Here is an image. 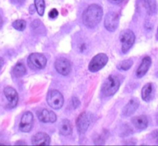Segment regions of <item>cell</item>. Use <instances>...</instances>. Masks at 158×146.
Instances as JSON below:
<instances>
[{
    "instance_id": "4fadbf2b",
    "label": "cell",
    "mask_w": 158,
    "mask_h": 146,
    "mask_svg": "<svg viewBox=\"0 0 158 146\" xmlns=\"http://www.w3.org/2000/svg\"><path fill=\"white\" fill-rule=\"evenodd\" d=\"M51 143V138L44 132H38L32 137V144L34 145H48Z\"/></svg>"
},
{
    "instance_id": "d4e9b609",
    "label": "cell",
    "mask_w": 158,
    "mask_h": 146,
    "mask_svg": "<svg viewBox=\"0 0 158 146\" xmlns=\"http://www.w3.org/2000/svg\"><path fill=\"white\" fill-rule=\"evenodd\" d=\"M57 16H58V11L56 9H53L49 13V16L51 19H55Z\"/></svg>"
},
{
    "instance_id": "f1b7e54d",
    "label": "cell",
    "mask_w": 158,
    "mask_h": 146,
    "mask_svg": "<svg viewBox=\"0 0 158 146\" xmlns=\"http://www.w3.org/2000/svg\"><path fill=\"white\" fill-rule=\"evenodd\" d=\"M124 0H109V2H111L112 4H114V5H119V4L122 3Z\"/></svg>"
},
{
    "instance_id": "44dd1931",
    "label": "cell",
    "mask_w": 158,
    "mask_h": 146,
    "mask_svg": "<svg viewBox=\"0 0 158 146\" xmlns=\"http://www.w3.org/2000/svg\"><path fill=\"white\" fill-rule=\"evenodd\" d=\"M133 64V61L131 59H128V60H125L123 61H121L120 63H118V64L117 65V69L119 70V71H127L129 69H130L132 66Z\"/></svg>"
},
{
    "instance_id": "1f68e13d",
    "label": "cell",
    "mask_w": 158,
    "mask_h": 146,
    "mask_svg": "<svg viewBox=\"0 0 158 146\" xmlns=\"http://www.w3.org/2000/svg\"><path fill=\"white\" fill-rule=\"evenodd\" d=\"M2 23H3V21H2V16H1V15H0V29L2 28Z\"/></svg>"
},
{
    "instance_id": "4dcf8cb0",
    "label": "cell",
    "mask_w": 158,
    "mask_h": 146,
    "mask_svg": "<svg viewBox=\"0 0 158 146\" xmlns=\"http://www.w3.org/2000/svg\"><path fill=\"white\" fill-rule=\"evenodd\" d=\"M30 11L31 14H33L35 11H36V8H35V6L34 5H32L30 6Z\"/></svg>"
},
{
    "instance_id": "2e32d148",
    "label": "cell",
    "mask_w": 158,
    "mask_h": 146,
    "mask_svg": "<svg viewBox=\"0 0 158 146\" xmlns=\"http://www.w3.org/2000/svg\"><path fill=\"white\" fill-rule=\"evenodd\" d=\"M132 123L135 128L139 130H143L147 128L148 125V120L147 118L144 115H140V116H136L132 119Z\"/></svg>"
},
{
    "instance_id": "7c38bea8",
    "label": "cell",
    "mask_w": 158,
    "mask_h": 146,
    "mask_svg": "<svg viewBox=\"0 0 158 146\" xmlns=\"http://www.w3.org/2000/svg\"><path fill=\"white\" fill-rule=\"evenodd\" d=\"M37 116L40 121L44 123H54L57 121V115L48 109H43L38 112Z\"/></svg>"
},
{
    "instance_id": "d6a6232c",
    "label": "cell",
    "mask_w": 158,
    "mask_h": 146,
    "mask_svg": "<svg viewBox=\"0 0 158 146\" xmlns=\"http://www.w3.org/2000/svg\"><path fill=\"white\" fill-rule=\"evenodd\" d=\"M157 32H158V30H157Z\"/></svg>"
},
{
    "instance_id": "52a82bcc",
    "label": "cell",
    "mask_w": 158,
    "mask_h": 146,
    "mask_svg": "<svg viewBox=\"0 0 158 146\" xmlns=\"http://www.w3.org/2000/svg\"><path fill=\"white\" fill-rule=\"evenodd\" d=\"M91 122H92V115L89 112H82L77 117L76 121V126L78 133H85L90 126Z\"/></svg>"
},
{
    "instance_id": "e0dca14e",
    "label": "cell",
    "mask_w": 158,
    "mask_h": 146,
    "mask_svg": "<svg viewBox=\"0 0 158 146\" xmlns=\"http://www.w3.org/2000/svg\"><path fill=\"white\" fill-rule=\"evenodd\" d=\"M153 87L151 83H148L144 85L142 89V92H141L143 100L147 101V102L150 101L153 97Z\"/></svg>"
},
{
    "instance_id": "d6986e66",
    "label": "cell",
    "mask_w": 158,
    "mask_h": 146,
    "mask_svg": "<svg viewBox=\"0 0 158 146\" xmlns=\"http://www.w3.org/2000/svg\"><path fill=\"white\" fill-rule=\"evenodd\" d=\"M147 13L149 15H153L156 11V0H142Z\"/></svg>"
},
{
    "instance_id": "5bb4252c",
    "label": "cell",
    "mask_w": 158,
    "mask_h": 146,
    "mask_svg": "<svg viewBox=\"0 0 158 146\" xmlns=\"http://www.w3.org/2000/svg\"><path fill=\"white\" fill-rule=\"evenodd\" d=\"M139 101L137 98H133V99H131L127 103V105L124 107V108L123 109V115L124 117L131 116L137 110V108L139 107Z\"/></svg>"
},
{
    "instance_id": "ac0fdd59",
    "label": "cell",
    "mask_w": 158,
    "mask_h": 146,
    "mask_svg": "<svg viewBox=\"0 0 158 146\" xmlns=\"http://www.w3.org/2000/svg\"><path fill=\"white\" fill-rule=\"evenodd\" d=\"M59 130H60V133L62 135L67 136V135H71V132H72V127H71V124L70 123V121L67 119L63 120L60 124V128H59Z\"/></svg>"
},
{
    "instance_id": "9a60e30c",
    "label": "cell",
    "mask_w": 158,
    "mask_h": 146,
    "mask_svg": "<svg viewBox=\"0 0 158 146\" xmlns=\"http://www.w3.org/2000/svg\"><path fill=\"white\" fill-rule=\"evenodd\" d=\"M151 58L150 57H145L143 59L142 62H141L140 65L138 67L137 71H136V77L138 78H141L143 77L148 71L149 68H150V65H151Z\"/></svg>"
},
{
    "instance_id": "4316f807",
    "label": "cell",
    "mask_w": 158,
    "mask_h": 146,
    "mask_svg": "<svg viewBox=\"0 0 158 146\" xmlns=\"http://www.w3.org/2000/svg\"><path fill=\"white\" fill-rule=\"evenodd\" d=\"M78 105H80V101H78L77 97H73L72 98V106L74 107V108H77L78 107Z\"/></svg>"
},
{
    "instance_id": "30bf717a",
    "label": "cell",
    "mask_w": 158,
    "mask_h": 146,
    "mask_svg": "<svg viewBox=\"0 0 158 146\" xmlns=\"http://www.w3.org/2000/svg\"><path fill=\"white\" fill-rule=\"evenodd\" d=\"M54 67L57 72L60 75L67 76L71 73V64L69 60L66 58L61 57L57 59L54 63Z\"/></svg>"
},
{
    "instance_id": "cb8c5ba5",
    "label": "cell",
    "mask_w": 158,
    "mask_h": 146,
    "mask_svg": "<svg viewBox=\"0 0 158 146\" xmlns=\"http://www.w3.org/2000/svg\"><path fill=\"white\" fill-rule=\"evenodd\" d=\"M32 30L35 33H42V30L44 29L43 24L40 22V20H34L31 25Z\"/></svg>"
},
{
    "instance_id": "83f0119b",
    "label": "cell",
    "mask_w": 158,
    "mask_h": 146,
    "mask_svg": "<svg viewBox=\"0 0 158 146\" xmlns=\"http://www.w3.org/2000/svg\"><path fill=\"white\" fill-rule=\"evenodd\" d=\"M10 2L16 6H22L25 2V0H10Z\"/></svg>"
},
{
    "instance_id": "484cf974",
    "label": "cell",
    "mask_w": 158,
    "mask_h": 146,
    "mask_svg": "<svg viewBox=\"0 0 158 146\" xmlns=\"http://www.w3.org/2000/svg\"><path fill=\"white\" fill-rule=\"evenodd\" d=\"M151 136L152 138H153V139L154 140L155 142H156V144H158V130L153 131L151 134Z\"/></svg>"
},
{
    "instance_id": "603a6c76",
    "label": "cell",
    "mask_w": 158,
    "mask_h": 146,
    "mask_svg": "<svg viewBox=\"0 0 158 146\" xmlns=\"http://www.w3.org/2000/svg\"><path fill=\"white\" fill-rule=\"evenodd\" d=\"M13 27L18 31H23L27 27V22L23 19H17L13 22Z\"/></svg>"
},
{
    "instance_id": "ffe728a7",
    "label": "cell",
    "mask_w": 158,
    "mask_h": 146,
    "mask_svg": "<svg viewBox=\"0 0 158 146\" xmlns=\"http://www.w3.org/2000/svg\"><path fill=\"white\" fill-rule=\"evenodd\" d=\"M26 72H27V70H26L25 66L21 63H16L13 70V75L16 77H22L23 76L25 75Z\"/></svg>"
},
{
    "instance_id": "7a4b0ae2",
    "label": "cell",
    "mask_w": 158,
    "mask_h": 146,
    "mask_svg": "<svg viewBox=\"0 0 158 146\" xmlns=\"http://www.w3.org/2000/svg\"><path fill=\"white\" fill-rule=\"evenodd\" d=\"M120 87V81L116 76L110 75L104 82L102 87V92L106 97L114 95Z\"/></svg>"
},
{
    "instance_id": "8fae6325",
    "label": "cell",
    "mask_w": 158,
    "mask_h": 146,
    "mask_svg": "<svg viewBox=\"0 0 158 146\" xmlns=\"http://www.w3.org/2000/svg\"><path fill=\"white\" fill-rule=\"evenodd\" d=\"M3 92L9 102L8 107L10 108H13L16 107L18 104V101H19V96H18L16 90L12 87L8 86L4 88Z\"/></svg>"
},
{
    "instance_id": "6da1fadb",
    "label": "cell",
    "mask_w": 158,
    "mask_h": 146,
    "mask_svg": "<svg viewBox=\"0 0 158 146\" xmlns=\"http://www.w3.org/2000/svg\"><path fill=\"white\" fill-rule=\"evenodd\" d=\"M102 8L97 4H92L89 6L83 13V23L89 29L95 28L102 20Z\"/></svg>"
},
{
    "instance_id": "7402d4cb",
    "label": "cell",
    "mask_w": 158,
    "mask_h": 146,
    "mask_svg": "<svg viewBox=\"0 0 158 146\" xmlns=\"http://www.w3.org/2000/svg\"><path fill=\"white\" fill-rule=\"evenodd\" d=\"M34 6L36 12L40 16H43L45 11L44 0H34Z\"/></svg>"
},
{
    "instance_id": "ba28073f",
    "label": "cell",
    "mask_w": 158,
    "mask_h": 146,
    "mask_svg": "<svg viewBox=\"0 0 158 146\" xmlns=\"http://www.w3.org/2000/svg\"><path fill=\"white\" fill-rule=\"evenodd\" d=\"M118 23H119V16L115 12H109L105 16L104 26L108 31H115L118 28Z\"/></svg>"
},
{
    "instance_id": "277c9868",
    "label": "cell",
    "mask_w": 158,
    "mask_h": 146,
    "mask_svg": "<svg viewBox=\"0 0 158 146\" xmlns=\"http://www.w3.org/2000/svg\"><path fill=\"white\" fill-rule=\"evenodd\" d=\"M121 45H122V51L124 54H127L130 50L135 43L136 36L134 33L130 30H126L121 33L119 36Z\"/></svg>"
},
{
    "instance_id": "9c48e42d",
    "label": "cell",
    "mask_w": 158,
    "mask_h": 146,
    "mask_svg": "<svg viewBox=\"0 0 158 146\" xmlns=\"http://www.w3.org/2000/svg\"><path fill=\"white\" fill-rule=\"evenodd\" d=\"M33 124V115L30 112H27L23 115L19 124V130L24 133L31 131Z\"/></svg>"
},
{
    "instance_id": "5b68a950",
    "label": "cell",
    "mask_w": 158,
    "mask_h": 146,
    "mask_svg": "<svg viewBox=\"0 0 158 146\" xmlns=\"http://www.w3.org/2000/svg\"><path fill=\"white\" fill-rule=\"evenodd\" d=\"M29 66L33 69L41 70L46 67L47 58L44 54L39 53H33L31 54L27 60Z\"/></svg>"
},
{
    "instance_id": "3957f363",
    "label": "cell",
    "mask_w": 158,
    "mask_h": 146,
    "mask_svg": "<svg viewBox=\"0 0 158 146\" xmlns=\"http://www.w3.org/2000/svg\"><path fill=\"white\" fill-rule=\"evenodd\" d=\"M47 102L53 109L58 110L63 107L64 97L57 90H51L47 95Z\"/></svg>"
},
{
    "instance_id": "8992f818",
    "label": "cell",
    "mask_w": 158,
    "mask_h": 146,
    "mask_svg": "<svg viewBox=\"0 0 158 146\" xmlns=\"http://www.w3.org/2000/svg\"><path fill=\"white\" fill-rule=\"evenodd\" d=\"M107 55L105 54H98L95 55L92 60L90 61L89 65V69L91 72H98L101 69H102L106 63H108Z\"/></svg>"
},
{
    "instance_id": "f546056e",
    "label": "cell",
    "mask_w": 158,
    "mask_h": 146,
    "mask_svg": "<svg viewBox=\"0 0 158 146\" xmlns=\"http://www.w3.org/2000/svg\"><path fill=\"white\" fill-rule=\"evenodd\" d=\"M4 63H5V61H4L3 58H2V57H0V71L2 70V67H3Z\"/></svg>"
}]
</instances>
